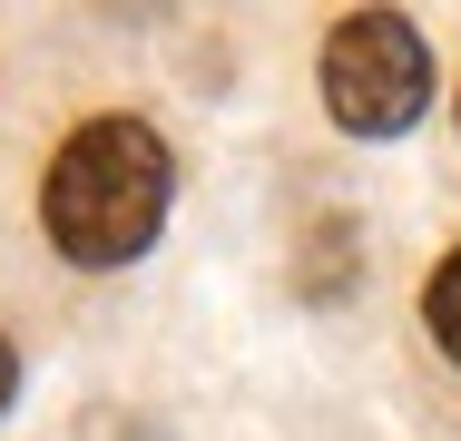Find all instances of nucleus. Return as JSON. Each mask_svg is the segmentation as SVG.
Instances as JSON below:
<instances>
[{
	"label": "nucleus",
	"instance_id": "obj_5",
	"mask_svg": "<svg viewBox=\"0 0 461 441\" xmlns=\"http://www.w3.org/2000/svg\"><path fill=\"white\" fill-rule=\"evenodd\" d=\"M10 392H20V353L0 344V412H10Z\"/></svg>",
	"mask_w": 461,
	"mask_h": 441
},
{
	"label": "nucleus",
	"instance_id": "obj_2",
	"mask_svg": "<svg viewBox=\"0 0 461 441\" xmlns=\"http://www.w3.org/2000/svg\"><path fill=\"white\" fill-rule=\"evenodd\" d=\"M422 98H432V50H422L412 20H393V10L334 20V40H324V108H334V128L393 138V128L422 118Z\"/></svg>",
	"mask_w": 461,
	"mask_h": 441
},
{
	"label": "nucleus",
	"instance_id": "obj_1",
	"mask_svg": "<svg viewBox=\"0 0 461 441\" xmlns=\"http://www.w3.org/2000/svg\"><path fill=\"white\" fill-rule=\"evenodd\" d=\"M167 138L148 118H89L59 158H50V186H40V226L69 265H128L158 246L167 226Z\"/></svg>",
	"mask_w": 461,
	"mask_h": 441
},
{
	"label": "nucleus",
	"instance_id": "obj_4",
	"mask_svg": "<svg viewBox=\"0 0 461 441\" xmlns=\"http://www.w3.org/2000/svg\"><path fill=\"white\" fill-rule=\"evenodd\" d=\"M354 284V236L344 226H314V274H304V294H344Z\"/></svg>",
	"mask_w": 461,
	"mask_h": 441
},
{
	"label": "nucleus",
	"instance_id": "obj_3",
	"mask_svg": "<svg viewBox=\"0 0 461 441\" xmlns=\"http://www.w3.org/2000/svg\"><path fill=\"white\" fill-rule=\"evenodd\" d=\"M422 324H432V344L461 363V246L432 265V294H422Z\"/></svg>",
	"mask_w": 461,
	"mask_h": 441
}]
</instances>
